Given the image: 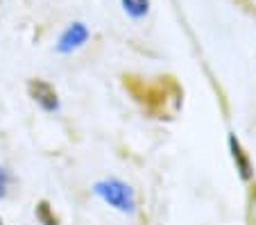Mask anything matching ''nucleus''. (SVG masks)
<instances>
[{"mask_svg":"<svg viewBox=\"0 0 256 225\" xmlns=\"http://www.w3.org/2000/svg\"><path fill=\"white\" fill-rule=\"evenodd\" d=\"M122 7H125V12L130 16L140 19V16H145L148 10H150V0H122Z\"/></svg>","mask_w":256,"mask_h":225,"instance_id":"39448f33","label":"nucleus"},{"mask_svg":"<svg viewBox=\"0 0 256 225\" xmlns=\"http://www.w3.org/2000/svg\"><path fill=\"white\" fill-rule=\"evenodd\" d=\"M10 184H12V173L7 168L0 166V200L7 196V191H10Z\"/></svg>","mask_w":256,"mask_h":225,"instance_id":"0eeeda50","label":"nucleus"},{"mask_svg":"<svg viewBox=\"0 0 256 225\" xmlns=\"http://www.w3.org/2000/svg\"><path fill=\"white\" fill-rule=\"evenodd\" d=\"M34 214H36V220H39L41 225H59L57 216L52 214V207H50L46 200H41L39 205H36V209H34Z\"/></svg>","mask_w":256,"mask_h":225,"instance_id":"423d86ee","label":"nucleus"},{"mask_svg":"<svg viewBox=\"0 0 256 225\" xmlns=\"http://www.w3.org/2000/svg\"><path fill=\"white\" fill-rule=\"evenodd\" d=\"M0 225H2V218H0Z\"/></svg>","mask_w":256,"mask_h":225,"instance_id":"6e6552de","label":"nucleus"},{"mask_svg":"<svg viewBox=\"0 0 256 225\" xmlns=\"http://www.w3.org/2000/svg\"><path fill=\"white\" fill-rule=\"evenodd\" d=\"M86 39H88V30H86V25H84V23H72L70 28H68L66 32L62 35L57 50H59V53H70V50L80 48V46H82Z\"/></svg>","mask_w":256,"mask_h":225,"instance_id":"20e7f679","label":"nucleus"},{"mask_svg":"<svg viewBox=\"0 0 256 225\" xmlns=\"http://www.w3.org/2000/svg\"><path fill=\"white\" fill-rule=\"evenodd\" d=\"M229 150H232V159L234 164H236V171L238 175H240V180H252V175H254V166H252V159L250 155H247L245 150H242L240 141H238L236 137H229Z\"/></svg>","mask_w":256,"mask_h":225,"instance_id":"7ed1b4c3","label":"nucleus"},{"mask_svg":"<svg viewBox=\"0 0 256 225\" xmlns=\"http://www.w3.org/2000/svg\"><path fill=\"white\" fill-rule=\"evenodd\" d=\"M28 93H30V98L39 105L41 109H46V112H57V109H59L57 91H54V87L50 82H46V80H39V78L30 80Z\"/></svg>","mask_w":256,"mask_h":225,"instance_id":"f03ea898","label":"nucleus"},{"mask_svg":"<svg viewBox=\"0 0 256 225\" xmlns=\"http://www.w3.org/2000/svg\"><path fill=\"white\" fill-rule=\"evenodd\" d=\"M93 193L106 202L109 207L118 209L120 214H134L136 209V198L134 189L127 182L118 180V177H104V180L93 184Z\"/></svg>","mask_w":256,"mask_h":225,"instance_id":"f257e3e1","label":"nucleus"}]
</instances>
